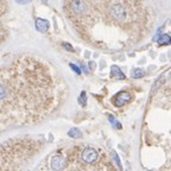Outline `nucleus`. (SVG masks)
Listing matches in <instances>:
<instances>
[{"label":"nucleus","mask_w":171,"mask_h":171,"mask_svg":"<svg viewBox=\"0 0 171 171\" xmlns=\"http://www.w3.org/2000/svg\"><path fill=\"white\" fill-rule=\"evenodd\" d=\"M81 158L85 163H88V164H93L98 160L99 158V153L93 147H87L82 151V155H81Z\"/></svg>","instance_id":"1"},{"label":"nucleus","mask_w":171,"mask_h":171,"mask_svg":"<svg viewBox=\"0 0 171 171\" xmlns=\"http://www.w3.org/2000/svg\"><path fill=\"white\" fill-rule=\"evenodd\" d=\"M111 14L113 16V18H115L117 20H124L126 18L125 7L120 4H115L111 8Z\"/></svg>","instance_id":"2"},{"label":"nucleus","mask_w":171,"mask_h":171,"mask_svg":"<svg viewBox=\"0 0 171 171\" xmlns=\"http://www.w3.org/2000/svg\"><path fill=\"white\" fill-rule=\"evenodd\" d=\"M132 99L131 94L127 92H120L118 93L117 95H115V98H114V105L118 106V107H121V106H124L125 104L127 102H130Z\"/></svg>","instance_id":"3"},{"label":"nucleus","mask_w":171,"mask_h":171,"mask_svg":"<svg viewBox=\"0 0 171 171\" xmlns=\"http://www.w3.org/2000/svg\"><path fill=\"white\" fill-rule=\"evenodd\" d=\"M66 166V160L61 156H55L51 159V168L55 171H61L63 168Z\"/></svg>","instance_id":"4"},{"label":"nucleus","mask_w":171,"mask_h":171,"mask_svg":"<svg viewBox=\"0 0 171 171\" xmlns=\"http://www.w3.org/2000/svg\"><path fill=\"white\" fill-rule=\"evenodd\" d=\"M49 26H50V24H49L48 20L42 19V18H37V19H36V29H37L39 32L42 33L46 32V31L49 30Z\"/></svg>","instance_id":"5"},{"label":"nucleus","mask_w":171,"mask_h":171,"mask_svg":"<svg viewBox=\"0 0 171 171\" xmlns=\"http://www.w3.org/2000/svg\"><path fill=\"white\" fill-rule=\"evenodd\" d=\"M111 76L114 77V79H118V80H124L126 77L125 75L121 72L120 68L117 66H113L112 68H111Z\"/></svg>","instance_id":"6"},{"label":"nucleus","mask_w":171,"mask_h":171,"mask_svg":"<svg viewBox=\"0 0 171 171\" xmlns=\"http://www.w3.org/2000/svg\"><path fill=\"white\" fill-rule=\"evenodd\" d=\"M158 44L159 45H170L171 44V37L169 35H162L158 37Z\"/></svg>","instance_id":"7"},{"label":"nucleus","mask_w":171,"mask_h":171,"mask_svg":"<svg viewBox=\"0 0 171 171\" xmlns=\"http://www.w3.org/2000/svg\"><path fill=\"white\" fill-rule=\"evenodd\" d=\"M145 75V72L141 68H134L131 70V76L133 79H140Z\"/></svg>","instance_id":"8"},{"label":"nucleus","mask_w":171,"mask_h":171,"mask_svg":"<svg viewBox=\"0 0 171 171\" xmlns=\"http://www.w3.org/2000/svg\"><path fill=\"white\" fill-rule=\"evenodd\" d=\"M68 136L70 137V138H81L82 137V132L80 131L79 128H76V127H74V128H70L69 132H68Z\"/></svg>","instance_id":"9"},{"label":"nucleus","mask_w":171,"mask_h":171,"mask_svg":"<svg viewBox=\"0 0 171 171\" xmlns=\"http://www.w3.org/2000/svg\"><path fill=\"white\" fill-rule=\"evenodd\" d=\"M77 102H79V104L82 106V107H86V106H87V93H86V92L81 93V95H80V98H79V100H77Z\"/></svg>","instance_id":"10"},{"label":"nucleus","mask_w":171,"mask_h":171,"mask_svg":"<svg viewBox=\"0 0 171 171\" xmlns=\"http://www.w3.org/2000/svg\"><path fill=\"white\" fill-rule=\"evenodd\" d=\"M113 157H114V160H115V163L118 165V168L120 170H122V166H121V163H120V159H119V156L117 153H113Z\"/></svg>","instance_id":"11"},{"label":"nucleus","mask_w":171,"mask_h":171,"mask_svg":"<svg viewBox=\"0 0 171 171\" xmlns=\"http://www.w3.org/2000/svg\"><path fill=\"white\" fill-rule=\"evenodd\" d=\"M108 119H109V121H111V122H112L113 125H114V126H117V127H118V128H120V127H121V125H120V122H119V121H117V120H115V119L113 118L112 115H109V117H108Z\"/></svg>","instance_id":"12"},{"label":"nucleus","mask_w":171,"mask_h":171,"mask_svg":"<svg viewBox=\"0 0 171 171\" xmlns=\"http://www.w3.org/2000/svg\"><path fill=\"white\" fill-rule=\"evenodd\" d=\"M70 67H72V69L74 70L75 72H77V74H81V69H80V67H77L76 64H74V63H70Z\"/></svg>","instance_id":"13"},{"label":"nucleus","mask_w":171,"mask_h":171,"mask_svg":"<svg viewBox=\"0 0 171 171\" xmlns=\"http://www.w3.org/2000/svg\"><path fill=\"white\" fill-rule=\"evenodd\" d=\"M63 46L66 48L68 51H74V49H72V46L70 44H68V43H63Z\"/></svg>","instance_id":"14"},{"label":"nucleus","mask_w":171,"mask_h":171,"mask_svg":"<svg viewBox=\"0 0 171 171\" xmlns=\"http://www.w3.org/2000/svg\"><path fill=\"white\" fill-rule=\"evenodd\" d=\"M89 67H90V69H95L96 63H95V62H93V61H90V62H89Z\"/></svg>","instance_id":"15"},{"label":"nucleus","mask_w":171,"mask_h":171,"mask_svg":"<svg viewBox=\"0 0 171 171\" xmlns=\"http://www.w3.org/2000/svg\"><path fill=\"white\" fill-rule=\"evenodd\" d=\"M149 171H150V170H149Z\"/></svg>","instance_id":"16"}]
</instances>
